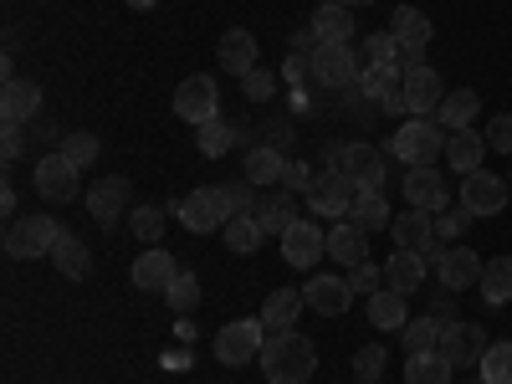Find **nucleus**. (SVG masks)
I'll return each mask as SVG.
<instances>
[{
    "instance_id": "obj_27",
    "label": "nucleus",
    "mask_w": 512,
    "mask_h": 384,
    "mask_svg": "<svg viewBox=\"0 0 512 384\" xmlns=\"http://www.w3.org/2000/svg\"><path fill=\"white\" fill-rule=\"evenodd\" d=\"M52 262H57V272H62V277L82 282V277H88V267H93V251H88V241H82V236L62 231V236H57V246H52Z\"/></svg>"
},
{
    "instance_id": "obj_31",
    "label": "nucleus",
    "mask_w": 512,
    "mask_h": 384,
    "mask_svg": "<svg viewBox=\"0 0 512 384\" xmlns=\"http://www.w3.org/2000/svg\"><path fill=\"white\" fill-rule=\"evenodd\" d=\"M482 134L477 128H456V134L446 139V164L461 169V175H472V169H482Z\"/></svg>"
},
{
    "instance_id": "obj_10",
    "label": "nucleus",
    "mask_w": 512,
    "mask_h": 384,
    "mask_svg": "<svg viewBox=\"0 0 512 384\" xmlns=\"http://www.w3.org/2000/svg\"><path fill=\"white\" fill-rule=\"evenodd\" d=\"M354 195H359V185H354V175H323L313 180V190H308V205L318 210V216H328V221H338V216H349V205H354Z\"/></svg>"
},
{
    "instance_id": "obj_3",
    "label": "nucleus",
    "mask_w": 512,
    "mask_h": 384,
    "mask_svg": "<svg viewBox=\"0 0 512 384\" xmlns=\"http://www.w3.org/2000/svg\"><path fill=\"white\" fill-rule=\"evenodd\" d=\"M359 57H354V41H323V47L313 52V82L323 93H344L359 82Z\"/></svg>"
},
{
    "instance_id": "obj_38",
    "label": "nucleus",
    "mask_w": 512,
    "mask_h": 384,
    "mask_svg": "<svg viewBox=\"0 0 512 384\" xmlns=\"http://www.w3.org/2000/svg\"><path fill=\"white\" fill-rule=\"evenodd\" d=\"M221 231H226V246H231V251H241V256H251L256 246H262V236H267L256 216H231Z\"/></svg>"
},
{
    "instance_id": "obj_51",
    "label": "nucleus",
    "mask_w": 512,
    "mask_h": 384,
    "mask_svg": "<svg viewBox=\"0 0 512 384\" xmlns=\"http://www.w3.org/2000/svg\"><path fill=\"white\" fill-rule=\"evenodd\" d=\"M282 77L292 82V88H303V82H313V57H297V52H292V57L282 62Z\"/></svg>"
},
{
    "instance_id": "obj_5",
    "label": "nucleus",
    "mask_w": 512,
    "mask_h": 384,
    "mask_svg": "<svg viewBox=\"0 0 512 384\" xmlns=\"http://www.w3.org/2000/svg\"><path fill=\"white\" fill-rule=\"evenodd\" d=\"M267 333H272V328H267L262 318H236V323H226V328L216 333V359L231 364V369H241L246 359H262Z\"/></svg>"
},
{
    "instance_id": "obj_28",
    "label": "nucleus",
    "mask_w": 512,
    "mask_h": 384,
    "mask_svg": "<svg viewBox=\"0 0 512 384\" xmlns=\"http://www.w3.org/2000/svg\"><path fill=\"white\" fill-rule=\"evenodd\" d=\"M364 313H369V323H374V328H384V333L410 323V318H405V297H400L395 287H379V292H369V297H364Z\"/></svg>"
},
{
    "instance_id": "obj_41",
    "label": "nucleus",
    "mask_w": 512,
    "mask_h": 384,
    "mask_svg": "<svg viewBox=\"0 0 512 384\" xmlns=\"http://www.w3.org/2000/svg\"><path fill=\"white\" fill-rule=\"evenodd\" d=\"M400 338H405L410 354H425V349L441 344V323H436V318H410V323L400 328Z\"/></svg>"
},
{
    "instance_id": "obj_25",
    "label": "nucleus",
    "mask_w": 512,
    "mask_h": 384,
    "mask_svg": "<svg viewBox=\"0 0 512 384\" xmlns=\"http://www.w3.org/2000/svg\"><path fill=\"white\" fill-rule=\"evenodd\" d=\"M390 36L400 41V47H415V52H425V47H431V16H425V11H415V6H400L395 16H390Z\"/></svg>"
},
{
    "instance_id": "obj_24",
    "label": "nucleus",
    "mask_w": 512,
    "mask_h": 384,
    "mask_svg": "<svg viewBox=\"0 0 512 384\" xmlns=\"http://www.w3.org/2000/svg\"><path fill=\"white\" fill-rule=\"evenodd\" d=\"M216 62H221V72H231V77H246L251 67H256V36L251 31H226L221 36V47H216Z\"/></svg>"
},
{
    "instance_id": "obj_36",
    "label": "nucleus",
    "mask_w": 512,
    "mask_h": 384,
    "mask_svg": "<svg viewBox=\"0 0 512 384\" xmlns=\"http://www.w3.org/2000/svg\"><path fill=\"white\" fill-rule=\"evenodd\" d=\"M349 221L364 226V231H379V226H390V200H384L379 190H359L354 205H349Z\"/></svg>"
},
{
    "instance_id": "obj_42",
    "label": "nucleus",
    "mask_w": 512,
    "mask_h": 384,
    "mask_svg": "<svg viewBox=\"0 0 512 384\" xmlns=\"http://www.w3.org/2000/svg\"><path fill=\"white\" fill-rule=\"evenodd\" d=\"M384 359H390V354H384L379 344H364V349L354 354V374H359V384H379V374H384Z\"/></svg>"
},
{
    "instance_id": "obj_4",
    "label": "nucleus",
    "mask_w": 512,
    "mask_h": 384,
    "mask_svg": "<svg viewBox=\"0 0 512 384\" xmlns=\"http://www.w3.org/2000/svg\"><path fill=\"white\" fill-rule=\"evenodd\" d=\"M62 226L52 216H26V221H11L6 226V256L11 262H36V256H52Z\"/></svg>"
},
{
    "instance_id": "obj_32",
    "label": "nucleus",
    "mask_w": 512,
    "mask_h": 384,
    "mask_svg": "<svg viewBox=\"0 0 512 384\" xmlns=\"http://www.w3.org/2000/svg\"><path fill=\"white\" fill-rule=\"evenodd\" d=\"M282 169L287 159L277 154V144H256L246 154V185H282Z\"/></svg>"
},
{
    "instance_id": "obj_30",
    "label": "nucleus",
    "mask_w": 512,
    "mask_h": 384,
    "mask_svg": "<svg viewBox=\"0 0 512 384\" xmlns=\"http://www.w3.org/2000/svg\"><path fill=\"white\" fill-rule=\"evenodd\" d=\"M313 31H318V41H354V11L344 0H328V6L313 11Z\"/></svg>"
},
{
    "instance_id": "obj_29",
    "label": "nucleus",
    "mask_w": 512,
    "mask_h": 384,
    "mask_svg": "<svg viewBox=\"0 0 512 384\" xmlns=\"http://www.w3.org/2000/svg\"><path fill=\"white\" fill-rule=\"evenodd\" d=\"M451 374H456V364L441 349H425V354L405 359V384H451Z\"/></svg>"
},
{
    "instance_id": "obj_58",
    "label": "nucleus",
    "mask_w": 512,
    "mask_h": 384,
    "mask_svg": "<svg viewBox=\"0 0 512 384\" xmlns=\"http://www.w3.org/2000/svg\"><path fill=\"white\" fill-rule=\"evenodd\" d=\"M128 6H134V11H154V6H159V0H128Z\"/></svg>"
},
{
    "instance_id": "obj_40",
    "label": "nucleus",
    "mask_w": 512,
    "mask_h": 384,
    "mask_svg": "<svg viewBox=\"0 0 512 384\" xmlns=\"http://www.w3.org/2000/svg\"><path fill=\"white\" fill-rule=\"evenodd\" d=\"M477 369H482V384H512V344H487Z\"/></svg>"
},
{
    "instance_id": "obj_6",
    "label": "nucleus",
    "mask_w": 512,
    "mask_h": 384,
    "mask_svg": "<svg viewBox=\"0 0 512 384\" xmlns=\"http://www.w3.org/2000/svg\"><path fill=\"white\" fill-rule=\"evenodd\" d=\"M175 216H180V221H185L195 236H205V231H216V226H226V221H231V200H226V190L205 185V190H190V195H180Z\"/></svg>"
},
{
    "instance_id": "obj_18",
    "label": "nucleus",
    "mask_w": 512,
    "mask_h": 384,
    "mask_svg": "<svg viewBox=\"0 0 512 384\" xmlns=\"http://www.w3.org/2000/svg\"><path fill=\"white\" fill-rule=\"evenodd\" d=\"M425 267H431V262H425L420 251H400L395 246V256L384 262V287H395L400 297H410V292L425 287Z\"/></svg>"
},
{
    "instance_id": "obj_15",
    "label": "nucleus",
    "mask_w": 512,
    "mask_h": 384,
    "mask_svg": "<svg viewBox=\"0 0 512 384\" xmlns=\"http://www.w3.org/2000/svg\"><path fill=\"white\" fill-rule=\"evenodd\" d=\"M456 369H466V364H482V354H487V338H482V328L477 323H451V328H441V344H436Z\"/></svg>"
},
{
    "instance_id": "obj_19",
    "label": "nucleus",
    "mask_w": 512,
    "mask_h": 384,
    "mask_svg": "<svg viewBox=\"0 0 512 384\" xmlns=\"http://www.w3.org/2000/svg\"><path fill=\"white\" fill-rule=\"evenodd\" d=\"M405 108L415 118H425L431 108H441V72L436 67H410L405 72Z\"/></svg>"
},
{
    "instance_id": "obj_45",
    "label": "nucleus",
    "mask_w": 512,
    "mask_h": 384,
    "mask_svg": "<svg viewBox=\"0 0 512 384\" xmlns=\"http://www.w3.org/2000/svg\"><path fill=\"white\" fill-rule=\"evenodd\" d=\"M241 93H246L251 103H267V98L277 93V77H272V72H262V67H251V72L241 77Z\"/></svg>"
},
{
    "instance_id": "obj_20",
    "label": "nucleus",
    "mask_w": 512,
    "mask_h": 384,
    "mask_svg": "<svg viewBox=\"0 0 512 384\" xmlns=\"http://www.w3.org/2000/svg\"><path fill=\"white\" fill-rule=\"evenodd\" d=\"M41 108V88L31 77H6V88H0V118H11V123H26L36 118Z\"/></svg>"
},
{
    "instance_id": "obj_57",
    "label": "nucleus",
    "mask_w": 512,
    "mask_h": 384,
    "mask_svg": "<svg viewBox=\"0 0 512 384\" xmlns=\"http://www.w3.org/2000/svg\"><path fill=\"white\" fill-rule=\"evenodd\" d=\"M0 210H6V221H16V190H11V185L0 190Z\"/></svg>"
},
{
    "instance_id": "obj_7",
    "label": "nucleus",
    "mask_w": 512,
    "mask_h": 384,
    "mask_svg": "<svg viewBox=\"0 0 512 384\" xmlns=\"http://www.w3.org/2000/svg\"><path fill=\"white\" fill-rule=\"evenodd\" d=\"M221 108V88H216V77H205V72H195V77H185L180 88H175V113L185 118V123H210V118H221L216 113Z\"/></svg>"
},
{
    "instance_id": "obj_55",
    "label": "nucleus",
    "mask_w": 512,
    "mask_h": 384,
    "mask_svg": "<svg viewBox=\"0 0 512 384\" xmlns=\"http://www.w3.org/2000/svg\"><path fill=\"white\" fill-rule=\"evenodd\" d=\"M431 318H436L441 328H451V323H456V303H451V297H441V292H431Z\"/></svg>"
},
{
    "instance_id": "obj_8",
    "label": "nucleus",
    "mask_w": 512,
    "mask_h": 384,
    "mask_svg": "<svg viewBox=\"0 0 512 384\" xmlns=\"http://www.w3.org/2000/svg\"><path fill=\"white\" fill-rule=\"evenodd\" d=\"M395 246L400 251H420L425 262H441V236H436L431 210H405V216L395 221Z\"/></svg>"
},
{
    "instance_id": "obj_35",
    "label": "nucleus",
    "mask_w": 512,
    "mask_h": 384,
    "mask_svg": "<svg viewBox=\"0 0 512 384\" xmlns=\"http://www.w3.org/2000/svg\"><path fill=\"white\" fill-rule=\"evenodd\" d=\"M349 175H354L359 190H379V185H384V154H379L374 144H354V154H349Z\"/></svg>"
},
{
    "instance_id": "obj_46",
    "label": "nucleus",
    "mask_w": 512,
    "mask_h": 384,
    "mask_svg": "<svg viewBox=\"0 0 512 384\" xmlns=\"http://www.w3.org/2000/svg\"><path fill=\"white\" fill-rule=\"evenodd\" d=\"M364 57L369 62H400V41L390 31H374V36H364Z\"/></svg>"
},
{
    "instance_id": "obj_14",
    "label": "nucleus",
    "mask_w": 512,
    "mask_h": 384,
    "mask_svg": "<svg viewBox=\"0 0 512 384\" xmlns=\"http://www.w3.org/2000/svg\"><path fill=\"white\" fill-rule=\"evenodd\" d=\"M282 256H287V267H318L328 256V231H318L313 221H297L282 236Z\"/></svg>"
},
{
    "instance_id": "obj_2",
    "label": "nucleus",
    "mask_w": 512,
    "mask_h": 384,
    "mask_svg": "<svg viewBox=\"0 0 512 384\" xmlns=\"http://www.w3.org/2000/svg\"><path fill=\"white\" fill-rule=\"evenodd\" d=\"M390 154H400V159H405L410 169L446 159V139H441V123H431V118H410V123H400V128H395V139H390Z\"/></svg>"
},
{
    "instance_id": "obj_48",
    "label": "nucleus",
    "mask_w": 512,
    "mask_h": 384,
    "mask_svg": "<svg viewBox=\"0 0 512 384\" xmlns=\"http://www.w3.org/2000/svg\"><path fill=\"white\" fill-rule=\"evenodd\" d=\"M313 169L303 164V159H287V169H282V190H292V195H308L313 190Z\"/></svg>"
},
{
    "instance_id": "obj_56",
    "label": "nucleus",
    "mask_w": 512,
    "mask_h": 384,
    "mask_svg": "<svg viewBox=\"0 0 512 384\" xmlns=\"http://www.w3.org/2000/svg\"><path fill=\"white\" fill-rule=\"evenodd\" d=\"M318 47H323L318 31H297V36H292V52H297V57H313Z\"/></svg>"
},
{
    "instance_id": "obj_17",
    "label": "nucleus",
    "mask_w": 512,
    "mask_h": 384,
    "mask_svg": "<svg viewBox=\"0 0 512 384\" xmlns=\"http://www.w3.org/2000/svg\"><path fill=\"white\" fill-rule=\"evenodd\" d=\"M256 221H262L267 236H287L297 226V195L292 190H277V195H256Z\"/></svg>"
},
{
    "instance_id": "obj_21",
    "label": "nucleus",
    "mask_w": 512,
    "mask_h": 384,
    "mask_svg": "<svg viewBox=\"0 0 512 384\" xmlns=\"http://www.w3.org/2000/svg\"><path fill=\"white\" fill-rule=\"evenodd\" d=\"M88 210H93V221H98V226H113L123 210H128V180H123V175L98 180L93 195H88Z\"/></svg>"
},
{
    "instance_id": "obj_50",
    "label": "nucleus",
    "mask_w": 512,
    "mask_h": 384,
    "mask_svg": "<svg viewBox=\"0 0 512 384\" xmlns=\"http://www.w3.org/2000/svg\"><path fill=\"white\" fill-rule=\"evenodd\" d=\"M466 221H472V210H466V205H456V210L446 205L441 216H436V236H441V241H446V236H461V226H466Z\"/></svg>"
},
{
    "instance_id": "obj_39",
    "label": "nucleus",
    "mask_w": 512,
    "mask_h": 384,
    "mask_svg": "<svg viewBox=\"0 0 512 384\" xmlns=\"http://www.w3.org/2000/svg\"><path fill=\"white\" fill-rule=\"evenodd\" d=\"M164 303H169V313H195L200 308V282H195V272H180L175 282L164 287Z\"/></svg>"
},
{
    "instance_id": "obj_16",
    "label": "nucleus",
    "mask_w": 512,
    "mask_h": 384,
    "mask_svg": "<svg viewBox=\"0 0 512 384\" xmlns=\"http://www.w3.org/2000/svg\"><path fill=\"white\" fill-rule=\"evenodd\" d=\"M482 256L477 251H466V246H451V251H441V262H436V277H441V287L446 292H461V287H472V282H482Z\"/></svg>"
},
{
    "instance_id": "obj_53",
    "label": "nucleus",
    "mask_w": 512,
    "mask_h": 384,
    "mask_svg": "<svg viewBox=\"0 0 512 384\" xmlns=\"http://www.w3.org/2000/svg\"><path fill=\"white\" fill-rule=\"evenodd\" d=\"M349 154H354V144H328L323 149V169L328 175H349Z\"/></svg>"
},
{
    "instance_id": "obj_44",
    "label": "nucleus",
    "mask_w": 512,
    "mask_h": 384,
    "mask_svg": "<svg viewBox=\"0 0 512 384\" xmlns=\"http://www.w3.org/2000/svg\"><path fill=\"white\" fill-rule=\"evenodd\" d=\"M62 154H67L77 169H88V164L98 159V134H67V139H62Z\"/></svg>"
},
{
    "instance_id": "obj_34",
    "label": "nucleus",
    "mask_w": 512,
    "mask_h": 384,
    "mask_svg": "<svg viewBox=\"0 0 512 384\" xmlns=\"http://www.w3.org/2000/svg\"><path fill=\"white\" fill-rule=\"evenodd\" d=\"M482 113V98L472 93V88H456V93H446L441 98V128H472V118Z\"/></svg>"
},
{
    "instance_id": "obj_33",
    "label": "nucleus",
    "mask_w": 512,
    "mask_h": 384,
    "mask_svg": "<svg viewBox=\"0 0 512 384\" xmlns=\"http://www.w3.org/2000/svg\"><path fill=\"white\" fill-rule=\"evenodd\" d=\"M482 303L487 308L512 303V256H492V262L482 267Z\"/></svg>"
},
{
    "instance_id": "obj_52",
    "label": "nucleus",
    "mask_w": 512,
    "mask_h": 384,
    "mask_svg": "<svg viewBox=\"0 0 512 384\" xmlns=\"http://www.w3.org/2000/svg\"><path fill=\"white\" fill-rule=\"evenodd\" d=\"M21 149H26V139H21V123L0 118V154H6V159H16Z\"/></svg>"
},
{
    "instance_id": "obj_13",
    "label": "nucleus",
    "mask_w": 512,
    "mask_h": 384,
    "mask_svg": "<svg viewBox=\"0 0 512 384\" xmlns=\"http://www.w3.org/2000/svg\"><path fill=\"white\" fill-rule=\"evenodd\" d=\"M461 205L472 210V221L477 216H497V210L507 205V180L487 175V169H472V175L461 180Z\"/></svg>"
},
{
    "instance_id": "obj_26",
    "label": "nucleus",
    "mask_w": 512,
    "mask_h": 384,
    "mask_svg": "<svg viewBox=\"0 0 512 384\" xmlns=\"http://www.w3.org/2000/svg\"><path fill=\"white\" fill-rule=\"evenodd\" d=\"M303 308H308V303H303V287H277L267 303H262V323H267L272 333H287Z\"/></svg>"
},
{
    "instance_id": "obj_37",
    "label": "nucleus",
    "mask_w": 512,
    "mask_h": 384,
    "mask_svg": "<svg viewBox=\"0 0 512 384\" xmlns=\"http://www.w3.org/2000/svg\"><path fill=\"white\" fill-rule=\"evenodd\" d=\"M195 144H200V154H205V159L231 154V149H236V123H226V118L200 123V128H195Z\"/></svg>"
},
{
    "instance_id": "obj_49",
    "label": "nucleus",
    "mask_w": 512,
    "mask_h": 384,
    "mask_svg": "<svg viewBox=\"0 0 512 384\" xmlns=\"http://www.w3.org/2000/svg\"><path fill=\"white\" fill-rule=\"evenodd\" d=\"M487 149L512 154V113H497V118L487 123Z\"/></svg>"
},
{
    "instance_id": "obj_1",
    "label": "nucleus",
    "mask_w": 512,
    "mask_h": 384,
    "mask_svg": "<svg viewBox=\"0 0 512 384\" xmlns=\"http://www.w3.org/2000/svg\"><path fill=\"white\" fill-rule=\"evenodd\" d=\"M318 369V349H313V338L303 333H267V344H262V374L272 384H308Z\"/></svg>"
},
{
    "instance_id": "obj_22",
    "label": "nucleus",
    "mask_w": 512,
    "mask_h": 384,
    "mask_svg": "<svg viewBox=\"0 0 512 384\" xmlns=\"http://www.w3.org/2000/svg\"><path fill=\"white\" fill-rule=\"evenodd\" d=\"M328 256H333V262H344V267L369 262V231L354 226V221H338V226L328 231Z\"/></svg>"
},
{
    "instance_id": "obj_43",
    "label": "nucleus",
    "mask_w": 512,
    "mask_h": 384,
    "mask_svg": "<svg viewBox=\"0 0 512 384\" xmlns=\"http://www.w3.org/2000/svg\"><path fill=\"white\" fill-rule=\"evenodd\" d=\"M128 226H134L139 241H159V231H164V210H159V205H139L134 216H128Z\"/></svg>"
},
{
    "instance_id": "obj_11",
    "label": "nucleus",
    "mask_w": 512,
    "mask_h": 384,
    "mask_svg": "<svg viewBox=\"0 0 512 384\" xmlns=\"http://www.w3.org/2000/svg\"><path fill=\"white\" fill-rule=\"evenodd\" d=\"M303 303L308 308H318V318H344L349 313V303H354V287H349V277H308L303 282Z\"/></svg>"
},
{
    "instance_id": "obj_59",
    "label": "nucleus",
    "mask_w": 512,
    "mask_h": 384,
    "mask_svg": "<svg viewBox=\"0 0 512 384\" xmlns=\"http://www.w3.org/2000/svg\"><path fill=\"white\" fill-rule=\"evenodd\" d=\"M344 6H349V11H354V6H374V0H344Z\"/></svg>"
},
{
    "instance_id": "obj_9",
    "label": "nucleus",
    "mask_w": 512,
    "mask_h": 384,
    "mask_svg": "<svg viewBox=\"0 0 512 384\" xmlns=\"http://www.w3.org/2000/svg\"><path fill=\"white\" fill-rule=\"evenodd\" d=\"M77 175H82V169L62 149L57 154H41V164H36V195L41 200H72V195H82Z\"/></svg>"
},
{
    "instance_id": "obj_47",
    "label": "nucleus",
    "mask_w": 512,
    "mask_h": 384,
    "mask_svg": "<svg viewBox=\"0 0 512 384\" xmlns=\"http://www.w3.org/2000/svg\"><path fill=\"white\" fill-rule=\"evenodd\" d=\"M349 287H354V297H369V292H379V287H384V267H369V262L349 267Z\"/></svg>"
},
{
    "instance_id": "obj_23",
    "label": "nucleus",
    "mask_w": 512,
    "mask_h": 384,
    "mask_svg": "<svg viewBox=\"0 0 512 384\" xmlns=\"http://www.w3.org/2000/svg\"><path fill=\"white\" fill-rule=\"evenodd\" d=\"M180 277V267H175V256L169 251H159V246H149L139 262H134V287H144V292H164L169 282Z\"/></svg>"
},
{
    "instance_id": "obj_12",
    "label": "nucleus",
    "mask_w": 512,
    "mask_h": 384,
    "mask_svg": "<svg viewBox=\"0 0 512 384\" xmlns=\"http://www.w3.org/2000/svg\"><path fill=\"white\" fill-rule=\"evenodd\" d=\"M405 200H410V210H431V216H441V210L451 205V190L441 180V169L436 164L410 169V175H405Z\"/></svg>"
},
{
    "instance_id": "obj_54",
    "label": "nucleus",
    "mask_w": 512,
    "mask_h": 384,
    "mask_svg": "<svg viewBox=\"0 0 512 384\" xmlns=\"http://www.w3.org/2000/svg\"><path fill=\"white\" fill-rule=\"evenodd\" d=\"M256 185H226V200H231V216H251L256 210Z\"/></svg>"
}]
</instances>
